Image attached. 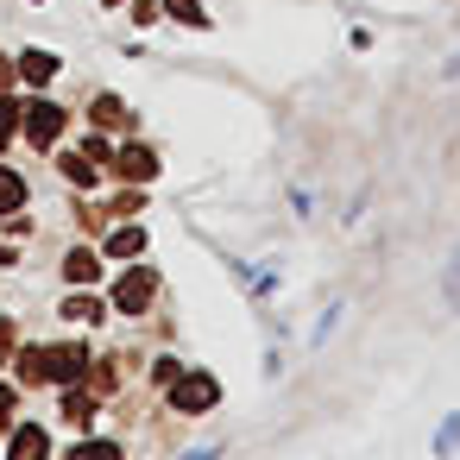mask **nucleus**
<instances>
[{
    "label": "nucleus",
    "instance_id": "f257e3e1",
    "mask_svg": "<svg viewBox=\"0 0 460 460\" xmlns=\"http://www.w3.org/2000/svg\"><path fill=\"white\" fill-rule=\"evenodd\" d=\"M215 397H221V391H215V378H190V385H177V410H190V416H196V410H208Z\"/></svg>",
    "mask_w": 460,
    "mask_h": 460
},
{
    "label": "nucleus",
    "instance_id": "f03ea898",
    "mask_svg": "<svg viewBox=\"0 0 460 460\" xmlns=\"http://www.w3.org/2000/svg\"><path fill=\"white\" fill-rule=\"evenodd\" d=\"M58 127H64V114H51V108H39V114H32V139H39V146H51V139H58Z\"/></svg>",
    "mask_w": 460,
    "mask_h": 460
},
{
    "label": "nucleus",
    "instance_id": "7ed1b4c3",
    "mask_svg": "<svg viewBox=\"0 0 460 460\" xmlns=\"http://www.w3.org/2000/svg\"><path fill=\"white\" fill-rule=\"evenodd\" d=\"M20 202H26V183L0 171V208H20Z\"/></svg>",
    "mask_w": 460,
    "mask_h": 460
},
{
    "label": "nucleus",
    "instance_id": "20e7f679",
    "mask_svg": "<svg viewBox=\"0 0 460 460\" xmlns=\"http://www.w3.org/2000/svg\"><path fill=\"white\" fill-rule=\"evenodd\" d=\"M146 290H152V278H146V271H139V278H127V284H120V303H127V309H133V303H146Z\"/></svg>",
    "mask_w": 460,
    "mask_h": 460
},
{
    "label": "nucleus",
    "instance_id": "39448f33",
    "mask_svg": "<svg viewBox=\"0 0 460 460\" xmlns=\"http://www.w3.org/2000/svg\"><path fill=\"white\" fill-rule=\"evenodd\" d=\"M26 76L45 83V76H51V51H26Z\"/></svg>",
    "mask_w": 460,
    "mask_h": 460
},
{
    "label": "nucleus",
    "instance_id": "423d86ee",
    "mask_svg": "<svg viewBox=\"0 0 460 460\" xmlns=\"http://www.w3.org/2000/svg\"><path fill=\"white\" fill-rule=\"evenodd\" d=\"M139 246H146V234H139V227H127V234L114 240V252H139Z\"/></svg>",
    "mask_w": 460,
    "mask_h": 460
},
{
    "label": "nucleus",
    "instance_id": "0eeeda50",
    "mask_svg": "<svg viewBox=\"0 0 460 460\" xmlns=\"http://www.w3.org/2000/svg\"><path fill=\"white\" fill-rule=\"evenodd\" d=\"M70 278H76V284H83V278H95V259H89V252H76V259H70Z\"/></svg>",
    "mask_w": 460,
    "mask_h": 460
},
{
    "label": "nucleus",
    "instance_id": "6e6552de",
    "mask_svg": "<svg viewBox=\"0 0 460 460\" xmlns=\"http://www.w3.org/2000/svg\"><path fill=\"white\" fill-rule=\"evenodd\" d=\"M0 410H13V397H7V391H0Z\"/></svg>",
    "mask_w": 460,
    "mask_h": 460
}]
</instances>
